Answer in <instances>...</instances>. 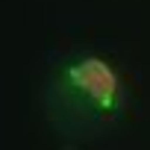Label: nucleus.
Returning a JSON list of instances; mask_svg holds the SVG:
<instances>
[{
  "instance_id": "f257e3e1",
  "label": "nucleus",
  "mask_w": 150,
  "mask_h": 150,
  "mask_svg": "<svg viewBox=\"0 0 150 150\" xmlns=\"http://www.w3.org/2000/svg\"><path fill=\"white\" fill-rule=\"evenodd\" d=\"M65 83L71 86L74 94L86 97L100 112H112L118 106V91H121L118 74L112 71L109 62H103L97 56H86L80 62L68 65L65 68Z\"/></svg>"
}]
</instances>
